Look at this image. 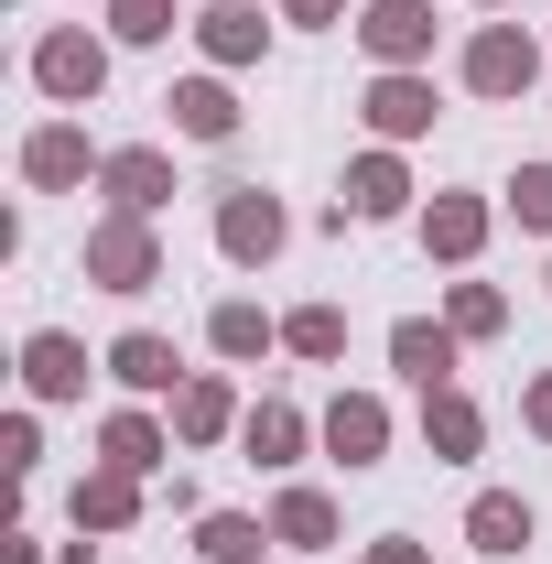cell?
Wrapping results in <instances>:
<instances>
[{
	"label": "cell",
	"mask_w": 552,
	"mask_h": 564,
	"mask_svg": "<svg viewBox=\"0 0 552 564\" xmlns=\"http://www.w3.org/2000/svg\"><path fill=\"white\" fill-rule=\"evenodd\" d=\"M76 272L98 282V293H152V282H163V228H152V217H131V207H109L98 228H87Z\"/></svg>",
	"instance_id": "1"
},
{
	"label": "cell",
	"mask_w": 552,
	"mask_h": 564,
	"mask_svg": "<svg viewBox=\"0 0 552 564\" xmlns=\"http://www.w3.org/2000/svg\"><path fill=\"white\" fill-rule=\"evenodd\" d=\"M455 76H466V98L509 109V98H531V87H542V44H531L520 22H477V33H466V55H455Z\"/></svg>",
	"instance_id": "2"
},
{
	"label": "cell",
	"mask_w": 552,
	"mask_h": 564,
	"mask_svg": "<svg viewBox=\"0 0 552 564\" xmlns=\"http://www.w3.org/2000/svg\"><path fill=\"white\" fill-rule=\"evenodd\" d=\"M281 239H292V207H281L272 185H217V261H239V272H272Z\"/></svg>",
	"instance_id": "3"
},
{
	"label": "cell",
	"mask_w": 552,
	"mask_h": 564,
	"mask_svg": "<svg viewBox=\"0 0 552 564\" xmlns=\"http://www.w3.org/2000/svg\"><path fill=\"white\" fill-rule=\"evenodd\" d=\"M33 87H44L55 109H98V87H109V33H87V22L33 33Z\"/></svg>",
	"instance_id": "4"
},
{
	"label": "cell",
	"mask_w": 552,
	"mask_h": 564,
	"mask_svg": "<svg viewBox=\"0 0 552 564\" xmlns=\"http://www.w3.org/2000/svg\"><path fill=\"white\" fill-rule=\"evenodd\" d=\"M98 369H109V380H120L131 402H174V391L196 380V369L174 358V337H163V326H120V337H109V358H98Z\"/></svg>",
	"instance_id": "5"
},
{
	"label": "cell",
	"mask_w": 552,
	"mask_h": 564,
	"mask_svg": "<svg viewBox=\"0 0 552 564\" xmlns=\"http://www.w3.org/2000/svg\"><path fill=\"white\" fill-rule=\"evenodd\" d=\"M357 120H368L379 141H422L433 120H444V98H433V76H422V66H379V76H368V98H357Z\"/></svg>",
	"instance_id": "6"
},
{
	"label": "cell",
	"mask_w": 552,
	"mask_h": 564,
	"mask_svg": "<svg viewBox=\"0 0 552 564\" xmlns=\"http://www.w3.org/2000/svg\"><path fill=\"white\" fill-rule=\"evenodd\" d=\"M98 196L131 207V217H163L174 196H185V185H174V152H163V141H120V152L98 163Z\"/></svg>",
	"instance_id": "7"
},
{
	"label": "cell",
	"mask_w": 552,
	"mask_h": 564,
	"mask_svg": "<svg viewBox=\"0 0 552 564\" xmlns=\"http://www.w3.org/2000/svg\"><path fill=\"white\" fill-rule=\"evenodd\" d=\"M98 163H109V152H87V131H76V120L22 131V185H33V196H76V185H98Z\"/></svg>",
	"instance_id": "8"
},
{
	"label": "cell",
	"mask_w": 552,
	"mask_h": 564,
	"mask_svg": "<svg viewBox=\"0 0 552 564\" xmlns=\"http://www.w3.org/2000/svg\"><path fill=\"white\" fill-rule=\"evenodd\" d=\"M357 44H368V66H433V0H368Z\"/></svg>",
	"instance_id": "9"
},
{
	"label": "cell",
	"mask_w": 552,
	"mask_h": 564,
	"mask_svg": "<svg viewBox=\"0 0 552 564\" xmlns=\"http://www.w3.org/2000/svg\"><path fill=\"white\" fill-rule=\"evenodd\" d=\"M185 33H196V55H207L217 76H228V66H261V55H272V22H261V0H207Z\"/></svg>",
	"instance_id": "10"
},
{
	"label": "cell",
	"mask_w": 552,
	"mask_h": 564,
	"mask_svg": "<svg viewBox=\"0 0 552 564\" xmlns=\"http://www.w3.org/2000/svg\"><path fill=\"white\" fill-rule=\"evenodd\" d=\"M357 228H379V217H412V163H401V141H379V152H357L346 163V196H336Z\"/></svg>",
	"instance_id": "11"
},
{
	"label": "cell",
	"mask_w": 552,
	"mask_h": 564,
	"mask_svg": "<svg viewBox=\"0 0 552 564\" xmlns=\"http://www.w3.org/2000/svg\"><path fill=\"white\" fill-rule=\"evenodd\" d=\"M487 228H498V207H487V196H466V185L422 196V250H433V261H455V272L487 250Z\"/></svg>",
	"instance_id": "12"
},
{
	"label": "cell",
	"mask_w": 552,
	"mask_h": 564,
	"mask_svg": "<svg viewBox=\"0 0 552 564\" xmlns=\"http://www.w3.org/2000/svg\"><path fill=\"white\" fill-rule=\"evenodd\" d=\"M325 456H336L346 478L379 467V456H390V402H379V391H336V402H325Z\"/></svg>",
	"instance_id": "13"
},
{
	"label": "cell",
	"mask_w": 552,
	"mask_h": 564,
	"mask_svg": "<svg viewBox=\"0 0 552 564\" xmlns=\"http://www.w3.org/2000/svg\"><path fill=\"white\" fill-rule=\"evenodd\" d=\"M455 358H466V337H455L444 315H401V326H390V369H401L412 391H455Z\"/></svg>",
	"instance_id": "14"
},
{
	"label": "cell",
	"mask_w": 552,
	"mask_h": 564,
	"mask_svg": "<svg viewBox=\"0 0 552 564\" xmlns=\"http://www.w3.org/2000/svg\"><path fill=\"white\" fill-rule=\"evenodd\" d=\"M98 467H120V478H163V467H174V423H152L141 402H120V413L98 423Z\"/></svg>",
	"instance_id": "15"
},
{
	"label": "cell",
	"mask_w": 552,
	"mask_h": 564,
	"mask_svg": "<svg viewBox=\"0 0 552 564\" xmlns=\"http://www.w3.org/2000/svg\"><path fill=\"white\" fill-rule=\"evenodd\" d=\"M314 434H325V423H303V402L261 391L250 423H239V456H250V467H303V445H314Z\"/></svg>",
	"instance_id": "16"
},
{
	"label": "cell",
	"mask_w": 552,
	"mask_h": 564,
	"mask_svg": "<svg viewBox=\"0 0 552 564\" xmlns=\"http://www.w3.org/2000/svg\"><path fill=\"white\" fill-rule=\"evenodd\" d=\"M207 348L228 358V369H250V358L281 348V315L261 304V293H217V304H207Z\"/></svg>",
	"instance_id": "17"
},
{
	"label": "cell",
	"mask_w": 552,
	"mask_h": 564,
	"mask_svg": "<svg viewBox=\"0 0 552 564\" xmlns=\"http://www.w3.org/2000/svg\"><path fill=\"white\" fill-rule=\"evenodd\" d=\"M22 391L33 402H87V348H76L66 326H33L22 337Z\"/></svg>",
	"instance_id": "18"
},
{
	"label": "cell",
	"mask_w": 552,
	"mask_h": 564,
	"mask_svg": "<svg viewBox=\"0 0 552 564\" xmlns=\"http://www.w3.org/2000/svg\"><path fill=\"white\" fill-rule=\"evenodd\" d=\"M239 423H250V402H239L217 369H196V380L174 391V445H228Z\"/></svg>",
	"instance_id": "19"
},
{
	"label": "cell",
	"mask_w": 552,
	"mask_h": 564,
	"mask_svg": "<svg viewBox=\"0 0 552 564\" xmlns=\"http://www.w3.org/2000/svg\"><path fill=\"white\" fill-rule=\"evenodd\" d=\"M163 109H174V131L185 141H239V98H228V76H174V87H163Z\"/></svg>",
	"instance_id": "20"
},
{
	"label": "cell",
	"mask_w": 552,
	"mask_h": 564,
	"mask_svg": "<svg viewBox=\"0 0 552 564\" xmlns=\"http://www.w3.org/2000/svg\"><path fill=\"white\" fill-rule=\"evenodd\" d=\"M422 445H433V467H466V456L487 445L477 391H422Z\"/></svg>",
	"instance_id": "21"
},
{
	"label": "cell",
	"mask_w": 552,
	"mask_h": 564,
	"mask_svg": "<svg viewBox=\"0 0 552 564\" xmlns=\"http://www.w3.org/2000/svg\"><path fill=\"white\" fill-rule=\"evenodd\" d=\"M531 532H542V521H531L520 489H477V499H466V543H477V554L509 564V554H531Z\"/></svg>",
	"instance_id": "22"
},
{
	"label": "cell",
	"mask_w": 552,
	"mask_h": 564,
	"mask_svg": "<svg viewBox=\"0 0 552 564\" xmlns=\"http://www.w3.org/2000/svg\"><path fill=\"white\" fill-rule=\"evenodd\" d=\"M272 543H281V554H325V543H336V499L292 478V489L272 499Z\"/></svg>",
	"instance_id": "23"
},
{
	"label": "cell",
	"mask_w": 552,
	"mask_h": 564,
	"mask_svg": "<svg viewBox=\"0 0 552 564\" xmlns=\"http://www.w3.org/2000/svg\"><path fill=\"white\" fill-rule=\"evenodd\" d=\"M66 510H76V532H131V521H141V478H120V467H87Z\"/></svg>",
	"instance_id": "24"
},
{
	"label": "cell",
	"mask_w": 552,
	"mask_h": 564,
	"mask_svg": "<svg viewBox=\"0 0 552 564\" xmlns=\"http://www.w3.org/2000/svg\"><path fill=\"white\" fill-rule=\"evenodd\" d=\"M281 348L303 358V369H336L346 358V304H292L281 315Z\"/></svg>",
	"instance_id": "25"
},
{
	"label": "cell",
	"mask_w": 552,
	"mask_h": 564,
	"mask_svg": "<svg viewBox=\"0 0 552 564\" xmlns=\"http://www.w3.org/2000/svg\"><path fill=\"white\" fill-rule=\"evenodd\" d=\"M272 543V521H250V510H207L196 521V564H261Z\"/></svg>",
	"instance_id": "26"
},
{
	"label": "cell",
	"mask_w": 552,
	"mask_h": 564,
	"mask_svg": "<svg viewBox=\"0 0 552 564\" xmlns=\"http://www.w3.org/2000/svg\"><path fill=\"white\" fill-rule=\"evenodd\" d=\"M444 326H455L466 348H487V337L509 326V293H498V282H444Z\"/></svg>",
	"instance_id": "27"
},
{
	"label": "cell",
	"mask_w": 552,
	"mask_h": 564,
	"mask_svg": "<svg viewBox=\"0 0 552 564\" xmlns=\"http://www.w3.org/2000/svg\"><path fill=\"white\" fill-rule=\"evenodd\" d=\"M185 0H109V44H174Z\"/></svg>",
	"instance_id": "28"
},
{
	"label": "cell",
	"mask_w": 552,
	"mask_h": 564,
	"mask_svg": "<svg viewBox=\"0 0 552 564\" xmlns=\"http://www.w3.org/2000/svg\"><path fill=\"white\" fill-rule=\"evenodd\" d=\"M509 217H520V239H552V163L509 174Z\"/></svg>",
	"instance_id": "29"
},
{
	"label": "cell",
	"mask_w": 552,
	"mask_h": 564,
	"mask_svg": "<svg viewBox=\"0 0 552 564\" xmlns=\"http://www.w3.org/2000/svg\"><path fill=\"white\" fill-rule=\"evenodd\" d=\"M0 456H11V478H33V467H44V423L11 413V423H0Z\"/></svg>",
	"instance_id": "30"
},
{
	"label": "cell",
	"mask_w": 552,
	"mask_h": 564,
	"mask_svg": "<svg viewBox=\"0 0 552 564\" xmlns=\"http://www.w3.org/2000/svg\"><path fill=\"white\" fill-rule=\"evenodd\" d=\"M520 423H531V434L552 445V369H531V391H520Z\"/></svg>",
	"instance_id": "31"
},
{
	"label": "cell",
	"mask_w": 552,
	"mask_h": 564,
	"mask_svg": "<svg viewBox=\"0 0 552 564\" xmlns=\"http://www.w3.org/2000/svg\"><path fill=\"white\" fill-rule=\"evenodd\" d=\"M281 22H314V33H325V22H357V11H346V0H272Z\"/></svg>",
	"instance_id": "32"
},
{
	"label": "cell",
	"mask_w": 552,
	"mask_h": 564,
	"mask_svg": "<svg viewBox=\"0 0 552 564\" xmlns=\"http://www.w3.org/2000/svg\"><path fill=\"white\" fill-rule=\"evenodd\" d=\"M357 564H433V554H422L412 532H379V543H368V554H357Z\"/></svg>",
	"instance_id": "33"
},
{
	"label": "cell",
	"mask_w": 552,
	"mask_h": 564,
	"mask_svg": "<svg viewBox=\"0 0 552 564\" xmlns=\"http://www.w3.org/2000/svg\"><path fill=\"white\" fill-rule=\"evenodd\" d=\"M0 564H44V543H33V532H11V543H0Z\"/></svg>",
	"instance_id": "34"
},
{
	"label": "cell",
	"mask_w": 552,
	"mask_h": 564,
	"mask_svg": "<svg viewBox=\"0 0 552 564\" xmlns=\"http://www.w3.org/2000/svg\"><path fill=\"white\" fill-rule=\"evenodd\" d=\"M66 564H109V554H87V543H76V554H66Z\"/></svg>",
	"instance_id": "35"
},
{
	"label": "cell",
	"mask_w": 552,
	"mask_h": 564,
	"mask_svg": "<svg viewBox=\"0 0 552 564\" xmlns=\"http://www.w3.org/2000/svg\"><path fill=\"white\" fill-rule=\"evenodd\" d=\"M477 11H509V0H477Z\"/></svg>",
	"instance_id": "36"
}]
</instances>
